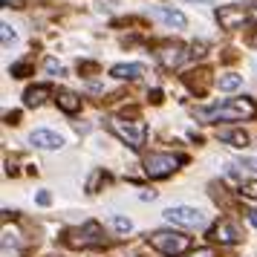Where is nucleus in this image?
Instances as JSON below:
<instances>
[{
    "label": "nucleus",
    "instance_id": "ddd939ff",
    "mask_svg": "<svg viewBox=\"0 0 257 257\" xmlns=\"http://www.w3.org/2000/svg\"><path fill=\"white\" fill-rule=\"evenodd\" d=\"M145 72H148L145 70V64H116V67L110 70V75L124 81V78H142Z\"/></svg>",
    "mask_w": 257,
    "mask_h": 257
},
{
    "label": "nucleus",
    "instance_id": "4be33fe9",
    "mask_svg": "<svg viewBox=\"0 0 257 257\" xmlns=\"http://www.w3.org/2000/svg\"><path fill=\"white\" fill-rule=\"evenodd\" d=\"M26 72H29V64H26V61H24V64H15V67H12V75H15V78H24Z\"/></svg>",
    "mask_w": 257,
    "mask_h": 257
},
{
    "label": "nucleus",
    "instance_id": "a878e982",
    "mask_svg": "<svg viewBox=\"0 0 257 257\" xmlns=\"http://www.w3.org/2000/svg\"><path fill=\"white\" fill-rule=\"evenodd\" d=\"M49 202H52L49 191H41V194H38V205H49Z\"/></svg>",
    "mask_w": 257,
    "mask_h": 257
},
{
    "label": "nucleus",
    "instance_id": "aec40b11",
    "mask_svg": "<svg viewBox=\"0 0 257 257\" xmlns=\"http://www.w3.org/2000/svg\"><path fill=\"white\" fill-rule=\"evenodd\" d=\"M0 29H3V47H9V44H12L15 38H18V35H15V29H12L9 24H3Z\"/></svg>",
    "mask_w": 257,
    "mask_h": 257
},
{
    "label": "nucleus",
    "instance_id": "9b49d317",
    "mask_svg": "<svg viewBox=\"0 0 257 257\" xmlns=\"http://www.w3.org/2000/svg\"><path fill=\"white\" fill-rule=\"evenodd\" d=\"M49 95H52V87L49 84H41V87H29L24 93V104L26 107H41L44 101H47Z\"/></svg>",
    "mask_w": 257,
    "mask_h": 257
},
{
    "label": "nucleus",
    "instance_id": "f3484780",
    "mask_svg": "<svg viewBox=\"0 0 257 257\" xmlns=\"http://www.w3.org/2000/svg\"><path fill=\"white\" fill-rule=\"evenodd\" d=\"M205 75H208L205 70H199V72H188V75H185V81L191 84V87H194L197 93H205V84H202V81H205Z\"/></svg>",
    "mask_w": 257,
    "mask_h": 257
},
{
    "label": "nucleus",
    "instance_id": "0eeeda50",
    "mask_svg": "<svg viewBox=\"0 0 257 257\" xmlns=\"http://www.w3.org/2000/svg\"><path fill=\"white\" fill-rule=\"evenodd\" d=\"M156 55H159V64H162L165 70H174V67H179V64L188 58V52H185L182 44H165Z\"/></svg>",
    "mask_w": 257,
    "mask_h": 257
},
{
    "label": "nucleus",
    "instance_id": "412c9836",
    "mask_svg": "<svg viewBox=\"0 0 257 257\" xmlns=\"http://www.w3.org/2000/svg\"><path fill=\"white\" fill-rule=\"evenodd\" d=\"M44 67H47V72H52V75H55V72H58V75L64 72V67H61L55 58H47V64H44Z\"/></svg>",
    "mask_w": 257,
    "mask_h": 257
},
{
    "label": "nucleus",
    "instance_id": "39448f33",
    "mask_svg": "<svg viewBox=\"0 0 257 257\" xmlns=\"http://www.w3.org/2000/svg\"><path fill=\"white\" fill-rule=\"evenodd\" d=\"M179 162H182V159L174 156V153H151V156L145 159V174L151 176V179H165V176L174 174Z\"/></svg>",
    "mask_w": 257,
    "mask_h": 257
},
{
    "label": "nucleus",
    "instance_id": "1a4fd4ad",
    "mask_svg": "<svg viewBox=\"0 0 257 257\" xmlns=\"http://www.w3.org/2000/svg\"><path fill=\"white\" fill-rule=\"evenodd\" d=\"M217 21H220L222 29H237L245 21V9H240V6H220Z\"/></svg>",
    "mask_w": 257,
    "mask_h": 257
},
{
    "label": "nucleus",
    "instance_id": "5701e85b",
    "mask_svg": "<svg viewBox=\"0 0 257 257\" xmlns=\"http://www.w3.org/2000/svg\"><path fill=\"white\" fill-rule=\"evenodd\" d=\"M3 245H18V234L9 231V228H3Z\"/></svg>",
    "mask_w": 257,
    "mask_h": 257
},
{
    "label": "nucleus",
    "instance_id": "4468645a",
    "mask_svg": "<svg viewBox=\"0 0 257 257\" xmlns=\"http://www.w3.org/2000/svg\"><path fill=\"white\" fill-rule=\"evenodd\" d=\"M58 107L64 110V113H78L81 110V98L75 93H70V90H61L58 93Z\"/></svg>",
    "mask_w": 257,
    "mask_h": 257
},
{
    "label": "nucleus",
    "instance_id": "6e6552de",
    "mask_svg": "<svg viewBox=\"0 0 257 257\" xmlns=\"http://www.w3.org/2000/svg\"><path fill=\"white\" fill-rule=\"evenodd\" d=\"M29 142H32L35 148H41V151H58L61 145H64V136L52 133V130H35V133L29 136Z\"/></svg>",
    "mask_w": 257,
    "mask_h": 257
},
{
    "label": "nucleus",
    "instance_id": "f8f14e48",
    "mask_svg": "<svg viewBox=\"0 0 257 257\" xmlns=\"http://www.w3.org/2000/svg\"><path fill=\"white\" fill-rule=\"evenodd\" d=\"M211 237H214L217 243H237V240H240V231H237L228 220H222V222H217V225H214Z\"/></svg>",
    "mask_w": 257,
    "mask_h": 257
},
{
    "label": "nucleus",
    "instance_id": "b1692460",
    "mask_svg": "<svg viewBox=\"0 0 257 257\" xmlns=\"http://www.w3.org/2000/svg\"><path fill=\"white\" fill-rule=\"evenodd\" d=\"M240 168H248V171H254L257 174V159H248V156H245L243 162H240Z\"/></svg>",
    "mask_w": 257,
    "mask_h": 257
},
{
    "label": "nucleus",
    "instance_id": "f257e3e1",
    "mask_svg": "<svg viewBox=\"0 0 257 257\" xmlns=\"http://www.w3.org/2000/svg\"><path fill=\"white\" fill-rule=\"evenodd\" d=\"M251 116H257V104L251 98H231V101L197 110V118L208 121V124L211 121H240V118H251Z\"/></svg>",
    "mask_w": 257,
    "mask_h": 257
},
{
    "label": "nucleus",
    "instance_id": "393cba45",
    "mask_svg": "<svg viewBox=\"0 0 257 257\" xmlns=\"http://www.w3.org/2000/svg\"><path fill=\"white\" fill-rule=\"evenodd\" d=\"M243 214H245V217H248V222H251V225H254V228H257V208H245Z\"/></svg>",
    "mask_w": 257,
    "mask_h": 257
},
{
    "label": "nucleus",
    "instance_id": "6ab92c4d",
    "mask_svg": "<svg viewBox=\"0 0 257 257\" xmlns=\"http://www.w3.org/2000/svg\"><path fill=\"white\" fill-rule=\"evenodd\" d=\"M240 194H243V197L257 199V179H254V182H243V185H240Z\"/></svg>",
    "mask_w": 257,
    "mask_h": 257
},
{
    "label": "nucleus",
    "instance_id": "2eb2a0df",
    "mask_svg": "<svg viewBox=\"0 0 257 257\" xmlns=\"http://www.w3.org/2000/svg\"><path fill=\"white\" fill-rule=\"evenodd\" d=\"M220 142L231 145V148H245L248 145V133L245 130H220Z\"/></svg>",
    "mask_w": 257,
    "mask_h": 257
},
{
    "label": "nucleus",
    "instance_id": "dca6fc26",
    "mask_svg": "<svg viewBox=\"0 0 257 257\" xmlns=\"http://www.w3.org/2000/svg\"><path fill=\"white\" fill-rule=\"evenodd\" d=\"M217 87H220L222 93H234V90H240V87H243V78H240V75H234V72H228V75H220Z\"/></svg>",
    "mask_w": 257,
    "mask_h": 257
},
{
    "label": "nucleus",
    "instance_id": "20e7f679",
    "mask_svg": "<svg viewBox=\"0 0 257 257\" xmlns=\"http://www.w3.org/2000/svg\"><path fill=\"white\" fill-rule=\"evenodd\" d=\"M64 237H67V245H75V248H87V245L104 243V231H101L98 222H84L81 228H72V231H67Z\"/></svg>",
    "mask_w": 257,
    "mask_h": 257
},
{
    "label": "nucleus",
    "instance_id": "f03ea898",
    "mask_svg": "<svg viewBox=\"0 0 257 257\" xmlns=\"http://www.w3.org/2000/svg\"><path fill=\"white\" fill-rule=\"evenodd\" d=\"M107 124H110V130H113L124 145H130L133 151H142V148H145V136H148L145 121H127V118L110 116L107 118Z\"/></svg>",
    "mask_w": 257,
    "mask_h": 257
},
{
    "label": "nucleus",
    "instance_id": "9d476101",
    "mask_svg": "<svg viewBox=\"0 0 257 257\" xmlns=\"http://www.w3.org/2000/svg\"><path fill=\"white\" fill-rule=\"evenodd\" d=\"M153 18H159L162 24L176 26V29H182V26L188 24V21H185V15L179 12V9H171V6H153Z\"/></svg>",
    "mask_w": 257,
    "mask_h": 257
},
{
    "label": "nucleus",
    "instance_id": "7ed1b4c3",
    "mask_svg": "<svg viewBox=\"0 0 257 257\" xmlns=\"http://www.w3.org/2000/svg\"><path fill=\"white\" fill-rule=\"evenodd\" d=\"M151 245L159 248V251L168 254V257H179L191 248V237H185V234H179V231H153Z\"/></svg>",
    "mask_w": 257,
    "mask_h": 257
},
{
    "label": "nucleus",
    "instance_id": "bb28decb",
    "mask_svg": "<svg viewBox=\"0 0 257 257\" xmlns=\"http://www.w3.org/2000/svg\"><path fill=\"white\" fill-rule=\"evenodd\" d=\"M3 6H12V9H24V0H3Z\"/></svg>",
    "mask_w": 257,
    "mask_h": 257
},
{
    "label": "nucleus",
    "instance_id": "423d86ee",
    "mask_svg": "<svg viewBox=\"0 0 257 257\" xmlns=\"http://www.w3.org/2000/svg\"><path fill=\"white\" fill-rule=\"evenodd\" d=\"M165 220L174 222V225H185V228H202L205 225L202 211L191 208V205H174V208H168L165 211Z\"/></svg>",
    "mask_w": 257,
    "mask_h": 257
},
{
    "label": "nucleus",
    "instance_id": "a211bd4d",
    "mask_svg": "<svg viewBox=\"0 0 257 257\" xmlns=\"http://www.w3.org/2000/svg\"><path fill=\"white\" fill-rule=\"evenodd\" d=\"M113 228H116V231H121V234H127L130 228H133V222L124 220V217H113Z\"/></svg>",
    "mask_w": 257,
    "mask_h": 257
}]
</instances>
